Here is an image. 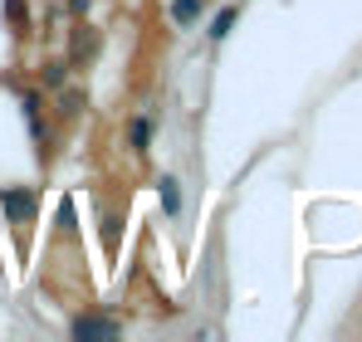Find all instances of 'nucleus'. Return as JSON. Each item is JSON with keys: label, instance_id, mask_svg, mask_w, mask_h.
<instances>
[{"label": "nucleus", "instance_id": "nucleus-3", "mask_svg": "<svg viewBox=\"0 0 362 342\" xmlns=\"http://www.w3.org/2000/svg\"><path fill=\"white\" fill-rule=\"evenodd\" d=\"M196 10H201V0H177V5H172V20L186 25V20H196Z\"/></svg>", "mask_w": 362, "mask_h": 342}, {"label": "nucleus", "instance_id": "nucleus-4", "mask_svg": "<svg viewBox=\"0 0 362 342\" xmlns=\"http://www.w3.org/2000/svg\"><path fill=\"white\" fill-rule=\"evenodd\" d=\"M235 25V10H221L216 15V25H211V40H226V30Z\"/></svg>", "mask_w": 362, "mask_h": 342}, {"label": "nucleus", "instance_id": "nucleus-1", "mask_svg": "<svg viewBox=\"0 0 362 342\" xmlns=\"http://www.w3.org/2000/svg\"><path fill=\"white\" fill-rule=\"evenodd\" d=\"M0 206H5L10 220H30V216H35V196H30V191H5Z\"/></svg>", "mask_w": 362, "mask_h": 342}, {"label": "nucleus", "instance_id": "nucleus-2", "mask_svg": "<svg viewBox=\"0 0 362 342\" xmlns=\"http://www.w3.org/2000/svg\"><path fill=\"white\" fill-rule=\"evenodd\" d=\"M74 338H118V323H108V318H78Z\"/></svg>", "mask_w": 362, "mask_h": 342}, {"label": "nucleus", "instance_id": "nucleus-5", "mask_svg": "<svg viewBox=\"0 0 362 342\" xmlns=\"http://www.w3.org/2000/svg\"><path fill=\"white\" fill-rule=\"evenodd\" d=\"M132 142H137V152H142V147H147V122H142V117H137V122H132Z\"/></svg>", "mask_w": 362, "mask_h": 342}]
</instances>
